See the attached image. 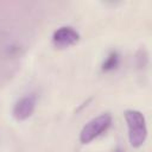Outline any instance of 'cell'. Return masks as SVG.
<instances>
[{
  "instance_id": "7a4b0ae2",
  "label": "cell",
  "mask_w": 152,
  "mask_h": 152,
  "mask_svg": "<svg viewBox=\"0 0 152 152\" xmlns=\"http://www.w3.org/2000/svg\"><path fill=\"white\" fill-rule=\"evenodd\" d=\"M112 124V115L109 113H103L89 122H87L80 133V141L82 144H88L95 138H97L101 133H103Z\"/></svg>"
},
{
  "instance_id": "8992f818",
  "label": "cell",
  "mask_w": 152,
  "mask_h": 152,
  "mask_svg": "<svg viewBox=\"0 0 152 152\" xmlns=\"http://www.w3.org/2000/svg\"><path fill=\"white\" fill-rule=\"evenodd\" d=\"M115 152H121V150H119V148H118V150H116Z\"/></svg>"
},
{
  "instance_id": "3957f363",
  "label": "cell",
  "mask_w": 152,
  "mask_h": 152,
  "mask_svg": "<svg viewBox=\"0 0 152 152\" xmlns=\"http://www.w3.org/2000/svg\"><path fill=\"white\" fill-rule=\"evenodd\" d=\"M80 40V34L70 26H63L56 30L52 34V42L57 48H68Z\"/></svg>"
},
{
  "instance_id": "6da1fadb",
  "label": "cell",
  "mask_w": 152,
  "mask_h": 152,
  "mask_svg": "<svg viewBox=\"0 0 152 152\" xmlns=\"http://www.w3.org/2000/svg\"><path fill=\"white\" fill-rule=\"evenodd\" d=\"M125 119L128 127V139L132 147H140L147 137V128L145 116L141 112L135 109H127L125 112Z\"/></svg>"
},
{
  "instance_id": "277c9868",
  "label": "cell",
  "mask_w": 152,
  "mask_h": 152,
  "mask_svg": "<svg viewBox=\"0 0 152 152\" xmlns=\"http://www.w3.org/2000/svg\"><path fill=\"white\" fill-rule=\"evenodd\" d=\"M34 108H36V97L33 95H26L15 102L12 113L17 120H26L33 114Z\"/></svg>"
},
{
  "instance_id": "5b68a950",
  "label": "cell",
  "mask_w": 152,
  "mask_h": 152,
  "mask_svg": "<svg viewBox=\"0 0 152 152\" xmlns=\"http://www.w3.org/2000/svg\"><path fill=\"white\" fill-rule=\"evenodd\" d=\"M118 64H119V55L116 52H112V53H109L107 59L103 62L102 71H110V70L115 69L118 66Z\"/></svg>"
}]
</instances>
